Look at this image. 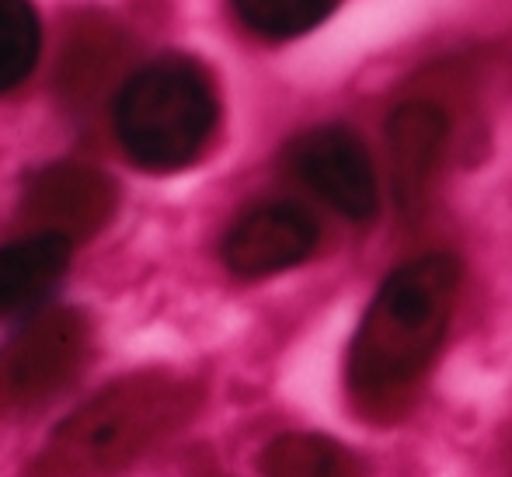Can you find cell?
Listing matches in <instances>:
<instances>
[{"label": "cell", "instance_id": "6da1fadb", "mask_svg": "<svg viewBox=\"0 0 512 477\" xmlns=\"http://www.w3.org/2000/svg\"><path fill=\"white\" fill-rule=\"evenodd\" d=\"M460 296V262L443 251L411 258L380 283L349 345V387L380 404L408 390L439 356Z\"/></svg>", "mask_w": 512, "mask_h": 477}, {"label": "cell", "instance_id": "7a4b0ae2", "mask_svg": "<svg viewBox=\"0 0 512 477\" xmlns=\"http://www.w3.org/2000/svg\"><path fill=\"white\" fill-rule=\"evenodd\" d=\"M213 81L189 56L140 67L115 98V136L129 161L147 171L189 168L216 129Z\"/></svg>", "mask_w": 512, "mask_h": 477}, {"label": "cell", "instance_id": "3957f363", "mask_svg": "<svg viewBox=\"0 0 512 477\" xmlns=\"http://www.w3.org/2000/svg\"><path fill=\"white\" fill-rule=\"evenodd\" d=\"M178 394L157 380L108 387L63 422L39 464L42 477H108L136 460L175 418Z\"/></svg>", "mask_w": 512, "mask_h": 477}, {"label": "cell", "instance_id": "277c9868", "mask_svg": "<svg viewBox=\"0 0 512 477\" xmlns=\"http://www.w3.org/2000/svg\"><path fill=\"white\" fill-rule=\"evenodd\" d=\"M286 168L317 199L352 223H366L380 209L373 157L349 126H314L286 147Z\"/></svg>", "mask_w": 512, "mask_h": 477}, {"label": "cell", "instance_id": "5b68a950", "mask_svg": "<svg viewBox=\"0 0 512 477\" xmlns=\"http://www.w3.org/2000/svg\"><path fill=\"white\" fill-rule=\"evenodd\" d=\"M88 352V328L74 310L35 314L0 349V394L42 401L77 373Z\"/></svg>", "mask_w": 512, "mask_h": 477}, {"label": "cell", "instance_id": "8992f818", "mask_svg": "<svg viewBox=\"0 0 512 477\" xmlns=\"http://www.w3.org/2000/svg\"><path fill=\"white\" fill-rule=\"evenodd\" d=\"M21 213L35 234H53L67 244L88 241L115 213V185L84 164H49L28 178Z\"/></svg>", "mask_w": 512, "mask_h": 477}, {"label": "cell", "instance_id": "52a82bcc", "mask_svg": "<svg viewBox=\"0 0 512 477\" xmlns=\"http://www.w3.org/2000/svg\"><path fill=\"white\" fill-rule=\"evenodd\" d=\"M314 216L293 202H262L234 220L223 237V265L237 279H265L307 262L317 248Z\"/></svg>", "mask_w": 512, "mask_h": 477}, {"label": "cell", "instance_id": "ba28073f", "mask_svg": "<svg viewBox=\"0 0 512 477\" xmlns=\"http://www.w3.org/2000/svg\"><path fill=\"white\" fill-rule=\"evenodd\" d=\"M446 115L429 101H408L387 122V150H391V182L401 213L422 206L429 182L436 175L439 154L446 143Z\"/></svg>", "mask_w": 512, "mask_h": 477}, {"label": "cell", "instance_id": "9c48e42d", "mask_svg": "<svg viewBox=\"0 0 512 477\" xmlns=\"http://www.w3.org/2000/svg\"><path fill=\"white\" fill-rule=\"evenodd\" d=\"M74 244L53 234H28L0 244V321L35 314L63 283Z\"/></svg>", "mask_w": 512, "mask_h": 477}, {"label": "cell", "instance_id": "30bf717a", "mask_svg": "<svg viewBox=\"0 0 512 477\" xmlns=\"http://www.w3.org/2000/svg\"><path fill=\"white\" fill-rule=\"evenodd\" d=\"M234 14L258 39L283 42L317 28L342 0H230Z\"/></svg>", "mask_w": 512, "mask_h": 477}, {"label": "cell", "instance_id": "8fae6325", "mask_svg": "<svg viewBox=\"0 0 512 477\" xmlns=\"http://www.w3.org/2000/svg\"><path fill=\"white\" fill-rule=\"evenodd\" d=\"M39 46L42 32L32 0H0V95L32 74Z\"/></svg>", "mask_w": 512, "mask_h": 477}, {"label": "cell", "instance_id": "7c38bea8", "mask_svg": "<svg viewBox=\"0 0 512 477\" xmlns=\"http://www.w3.org/2000/svg\"><path fill=\"white\" fill-rule=\"evenodd\" d=\"M269 477H349V460L331 439L293 432L265 450L262 460Z\"/></svg>", "mask_w": 512, "mask_h": 477}]
</instances>
